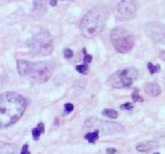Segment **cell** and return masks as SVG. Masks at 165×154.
Segmentation results:
<instances>
[{"mask_svg": "<svg viewBox=\"0 0 165 154\" xmlns=\"http://www.w3.org/2000/svg\"><path fill=\"white\" fill-rule=\"evenodd\" d=\"M28 106V101L16 93H3L0 96V124L7 128L20 120Z\"/></svg>", "mask_w": 165, "mask_h": 154, "instance_id": "obj_1", "label": "cell"}, {"mask_svg": "<svg viewBox=\"0 0 165 154\" xmlns=\"http://www.w3.org/2000/svg\"><path fill=\"white\" fill-rule=\"evenodd\" d=\"M108 17L107 10L103 8H94L84 16L80 23L81 33L85 38H94L101 33Z\"/></svg>", "mask_w": 165, "mask_h": 154, "instance_id": "obj_2", "label": "cell"}, {"mask_svg": "<svg viewBox=\"0 0 165 154\" xmlns=\"http://www.w3.org/2000/svg\"><path fill=\"white\" fill-rule=\"evenodd\" d=\"M110 40L115 49L121 54L130 53L134 46L133 36L123 27H116L111 31Z\"/></svg>", "mask_w": 165, "mask_h": 154, "instance_id": "obj_3", "label": "cell"}, {"mask_svg": "<svg viewBox=\"0 0 165 154\" xmlns=\"http://www.w3.org/2000/svg\"><path fill=\"white\" fill-rule=\"evenodd\" d=\"M30 48L34 54L38 55H49L53 51V38L47 31L41 30L37 34H34L29 42Z\"/></svg>", "mask_w": 165, "mask_h": 154, "instance_id": "obj_4", "label": "cell"}, {"mask_svg": "<svg viewBox=\"0 0 165 154\" xmlns=\"http://www.w3.org/2000/svg\"><path fill=\"white\" fill-rule=\"evenodd\" d=\"M138 79V71L130 67L118 70L108 78V84L114 88H126L130 87Z\"/></svg>", "mask_w": 165, "mask_h": 154, "instance_id": "obj_5", "label": "cell"}, {"mask_svg": "<svg viewBox=\"0 0 165 154\" xmlns=\"http://www.w3.org/2000/svg\"><path fill=\"white\" fill-rule=\"evenodd\" d=\"M52 74V66L46 62H37L29 64V70L25 77L36 84H43L49 79Z\"/></svg>", "mask_w": 165, "mask_h": 154, "instance_id": "obj_6", "label": "cell"}, {"mask_svg": "<svg viewBox=\"0 0 165 154\" xmlns=\"http://www.w3.org/2000/svg\"><path fill=\"white\" fill-rule=\"evenodd\" d=\"M87 128H93L94 130H98L103 135L115 134V132H121L123 131V127L121 124L115 123V122H109V121H101L99 119L92 118L88 119L85 122V129Z\"/></svg>", "mask_w": 165, "mask_h": 154, "instance_id": "obj_7", "label": "cell"}, {"mask_svg": "<svg viewBox=\"0 0 165 154\" xmlns=\"http://www.w3.org/2000/svg\"><path fill=\"white\" fill-rule=\"evenodd\" d=\"M137 15V5L132 1L121 0L116 8V17L119 21H128Z\"/></svg>", "mask_w": 165, "mask_h": 154, "instance_id": "obj_8", "label": "cell"}, {"mask_svg": "<svg viewBox=\"0 0 165 154\" xmlns=\"http://www.w3.org/2000/svg\"><path fill=\"white\" fill-rule=\"evenodd\" d=\"M148 37L158 44H165V25L158 22H150L145 26Z\"/></svg>", "mask_w": 165, "mask_h": 154, "instance_id": "obj_9", "label": "cell"}, {"mask_svg": "<svg viewBox=\"0 0 165 154\" xmlns=\"http://www.w3.org/2000/svg\"><path fill=\"white\" fill-rule=\"evenodd\" d=\"M46 13V0H34V15L43 16Z\"/></svg>", "mask_w": 165, "mask_h": 154, "instance_id": "obj_10", "label": "cell"}, {"mask_svg": "<svg viewBox=\"0 0 165 154\" xmlns=\"http://www.w3.org/2000/svg\"><path fill=\"white\" fill-rule=\"evenodd\" d=\"M145 93L148 96H152V97H156L161 94V88L156 82H148V84L145 86Z\"/></svg>", "mask_w": 165, "mask_h": 154, "instance_id": "obj_11", "label": "cell"}, {"mask_svg": "<svg viewBox=\"0 0 165 154\" xmlns=\"http://www.w3.org/2000/svg\"><path fill=\"white\" fill-rule=\"evenodd\" d=\"M17 145L13 143H0V154H16Z\"/></svg>", "mask_w": 165, "mask_h": 154, "instance_id": "obj_12", "label": "cell"}, {"mask_svg": "<svg viewBox=\"0 0 165 154\" xmlns=\"http://www.w3.org/2000/svg\"><path fill=\"white\" fill-rule=\"evenodd\" d=\"M157 143L156 142H145V143H140V144L137 145V150H138L139 152H143V153H146V152H149L152 151V150H154L155 147H157Z\"/></svg>", "mask_w": 165, "mask_h": 154, "instance_id": "obj_13", "label": "cell"}, {"mask_svg": "<svg viewBox=\"0 0 165 154\" xmlns=\"http://www.w3.org/2000/svg\"><path fill=\"white\" fill-rule=\"evenodd\" d=\"M29 64H30V62H27V60H23L17 62V71H18V73L21 75H24V77L27 75L28 70H29Z\"/></svg>", "mask_w": 165, "mask_h": 154, "instance_id": "obj_14", "label": "cell"}, {"mask_svg": "<svg viewBox=\"0 0 165 154\" xmlns=\"http://www.w3.org/2000/svg\"><path fill=\"white\" fill-rule=\"evenodd\" d=\"M44 132H45V126L43 122H40V123H38L37 127L32 130V137H34V141H38L39 137H40V135L44 134Z\"/></svg>", "mask_w": 165, "mask_h": 154, "instance_id": "obj_15", "label": "cell"}, {"mask_svg": "<svg viewBox=\"0 0 165 154\" xmlns=\"http://www.w3.org/2000/svg\"><path fill=\"white\" fill-rule=\"evenodd\" d=\"M99 132L98 130H94L92 131V132H88V134L85 135V139L87 142H90V143H95V142L99 139Z\"/></svg>", "mask_w": 165, "mask_h": 154, "instance_id": "obj_16", "label": "cell"}, {"mask_svg": "<svg viewBox=\"0 0 165 154\" xmlns=\"http://www.w3.org/2000/svg\"><path fill=\"white\" fill-rule=\"evenodd\" d=\"M102 114H103L105 117L109 118V119H117V117H118L117 111L111 110V108H106V110L102 112Z\"/></svg>", "mask_w": 165, "mask_h": 154, "instance_id": "obj_17", "label": "cell"}, {"mask_svg": "<svg viewBox=\"0 0 165 154\" xmlns=\"http://www.w3.org/2000/svg\"><path fill=\"white\" fill-rule=\"evenodd\" d=\"M76 70L81 74H87L88 73V65L87 64H83V65H77Z\"/></svg>", "mask_w": 165, "mask_h": 154, "instance_id": "obj_18", "label": "cell"}, {"mask_svg": "<svg viewBox=\"0 0 165 154\" xmlns=\"http://www.w3.org/2000/svg\"><path fill=\"white\" fill-rule=\"evenodd\" d=\"M148 69H149V73L155 74L156 72H158L161 70V66L159 65H154L152 63H148Z\"/></svg>", "mask_w": 165, "mask_h": 154, "instance_id": "obj_19", "label": "cell"}, {"mask_svg": "<svg viewBox=\"0 0 165 154\" xmlns=\"http://www.w3.org/2000/svg\"><path fill=\"white\" fill-rule=\"evenodd\" d=\"M83 51H84V64H88V63H91L92 62V55H90V54L86 53V49H83Z\"/></svg>", "mask_w": 165, "mask_h": 154, "instance_id": "obj_20", "label": "cell"}, {"mask_svg": "<svg viewBox=\"0 0 165 154\" xmlns=\"http://www.w3.org/2000/svg\"><path fill=\"white\" fill-rule=\"evenodd\" d=\"M132 98H133V101H134V102H143L142 97H140V95H139L138 90L133 91V94H132Z\"/></svg>", "mask_w": 165, "mask_h": 154, "instance_id": "obj_21", "label": "cell"}, {"mask_svg": "<svg viewBox=\"0 0 165 154\" xmlns=\"http://www.w3.org/2000/svg\"><path fill=\"white\" fill-rule=\"evenodd\" d=\"M63 54L65 58H71V57L74 56V51H71V49H69V48H65L63 51Z\"/></svg>", "mask_w": 165, "mask_h": 154, "instance_id": "obj_22", "label": "cell"}, {"mask_svg": "<svg viewBox=\"0 0 165 154\" xmlns=\"http://www.w3.org/2000/svg\"><path fill=\"white\" fill-rule=\"evenodd\" d=\"M121 110H132L133 108V104L132 103H125L121 106Z\"/></svg>", "mask_w": 165, "mask_h": 154, "instance_id": "obj_23", "label": "cell"}, {"mask_svg": "<svg viewBox=\"0 0 165 154\" xmlns=\"http://www.w3.org/2000/svg\"><path fill=\"white\" fill-rule=\"evenodd\" d=\"M20 154H30V152H29V145L24 144L23 147H22V151H21Z\"/></svg>", "mask_w": 165, "mask_h": 154, "instance_id": "obj_24", "label": "cell"}, {"mask_svg": "<svg viewBox=\"0 0 165 154\" xmlns=\"http://www.w3.org/2000/svg\"><path fill=\"white\" fill-rule=\"evenodd\" d=\"M64 108H65V111H67L68 113H69V112H71V111L74 110V105H72V104H70V103H67L65 105H64Z\"/></svg>", "mask_w": 165, "mask_h": 154, "instance_id": "obj_25", "label": "cell"}, {"mask_svg": "<svg viewBox=\"0 0 165 154\" xmlns=\"http://www.w3.org/2000/svg\"><path fill=\"white\" fill-rule=\"evenodd\" d=\"M117 153V150L115 148H107V154H116Z\"/></svg>", "mask_w": 165, "mask_h": 154, "instance_id": "obj_26", "label": "cell"}, {"mask_svg": "<svg viewBox=\"0 0 165 154\" xmlns=\"http://www.w3.org/2000/svg\"><path fill=\"white\" fill-rule=\"evenodd\" d=\"M49 3H51V6H56L57 5V0H51V1H49Z\"/></svg>", "mask_w": 165, "mask_h": 154, "instance_id": "obj_27", "label": "cell"}, {"mask_svg": "<svg viewBox=\"0 0 165 154\" xmlns=\"http://www.w3.org/2000/svg\"><path fill=\"white\" fill-rule=\"evenodd\" d=\"M162 58L165 60V51H163V53H162Z\"/></svg>", "mask_w": 165, "mask_h": 154, "instance_id": "obj_28", "label": "cell"}, {"mask_svg": "<svg viewBox=\"0 0 165 154\" xmlns=\"http://www.w3.org/2000/svg\"><path fill=\"white\" fill-rule=\"evenodd\" d=\"M155 154H159V153H155Z\"/></svg>", "mask_w": 165, "mask_h": 154, "instance_id": "obj_29", "label": "cell"}]
</instances>
